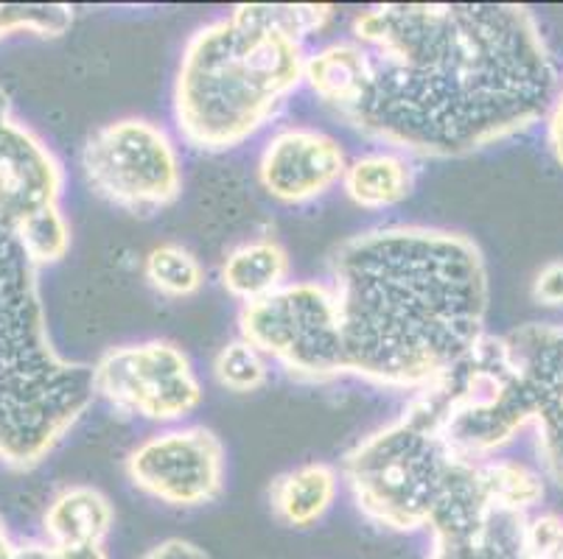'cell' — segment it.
Segmentation results:
<instances>
[{
	"instance_id": "obj_16",
	"label": "cell",
	"mask_w": 563,
	"mask_h": 559,
	"mask_svg": "<svg viewBox=\"0 0 563 559\" xmlns=\"http://www.w3.org/2000/svg\"><path fill=\"white\" fill-rule=\"evenodd\" d=\"M291 258L273 235L244 241L224 255L219 266L222 289L239 302H255L291 283Z\"/></svg>"
},
{
	"instance_id": "obj_17",
	"label": "cell",
	"mask_w": 563,
	"mask_h": 559,
	"mask_svg": "<svg viewBox=\"0 0 563 559\" xmlns=\"http://www.w3.org/2000/svg\"><path fill=\"white\" fill-rule=\"evenodd\" d=\"M340 492V473L329 461H306L286 470L269 487L273 515L291 529H309L329 515Z\"/></svg>"
},
{
	"instance_id": "obj_10",
	"label": "cell",
	"mask_w": 563,
	"mask_h": 559,
	"mask_svg": "<svg viewBox=\"0 0 563 559\" xmlns=\"http://www.w3.org/2000/svg\"><path fill=\"white\" fill-rule=\"evenodd\" d=\"M532 517L494 504L477 476V461L457 459L429 521V559H536Z\"/></svg>"
},
{
	"instance_id": "obj_19",
	"label": "cell",
	"mask_w": 563,
	"mask_h": 559,
	"mask_svg": "<svg viewBox=\"0 0 563 559\" xmlns=\"http://www.w3.org/2000/svg\"><path fill=\"white\" fill-rule=\"evenodd\" d=\"M477 476L485 495L505 510L536 512L544 501V476L527 468L525 461L490 456L477 461Z\"/></svg>"
},
{
	"instance_id": "obj_20",
	"label": "cell",
	"mask_w": 563,
	"mask_h": 559,
	"mask_svg": "<svg viewBox=\"0 0 563 559\" xmlns=\"http://www.w3.org/2000/svg\"><path fill=\"white\" fill-rule=\"evenodd\" d=\"M143 277L150 280L157 294L168 300H186L202 291L205 266L197 255L183 244H157L143 260Z\"/></svg>"
},
{
	"instance_id": "obj_24",
	"label": "cell",
	"mask_w": 563,
	"mask_h": 559,
	"mask_svg": "<svg viewBox=\"0 0 563 559\" xmlns=\"http://www.w3.org/2000/svg\"><path fill=\"white\" fill-rule=\"evenodd\" d=\"M532 554H536V559H563V517L536 512V517H532Z\"/></svg>"
},
{
	"instance_id": "obj_22",
	"label": "cell",
	"mask_w": 563,
	"mask_h": 559,
	"mask_svg": "<svg viewBox=\"0 0 563 559\" xmlns=\"http://www.w3.org/2000/svg\"><path fill=\"white\" fill-rule=\"evenodd\" d=\"M74 18L76 9L65 3H0V40L12 34L63 37Z\"/></svg>"
},
{
	"instance_id": "obj_25",
	"label": "cell",
	"mask_w": 563,
	"mask_h": 559,
	"mask_svg": "<svg viewBox=\"0 0 563 559\" xmlns=\"http://www.w3.org/2000/svg\"><path fill=\"white\" fill-rule=\"evenodd\" d=\"M530 294L541 308H563V260H550L536 271Z\"/></svg>"
},
{
	"instance_id": "obj_13",
	"label": "cell",
	"mask_w": 563,
	"mask_h": 559,
	"mask_svg": "<svg viewBox=\"0 0 563 559\" xmlns=\"http://www.w3.org/2000/svg\"><path fill=\"white\" fill-rule=\"evenodd\" d=\"M63 163L12 112L0 115V222L20 230L34 215L59 208Z\"/></svg>"
},
{
	"instance_id": "obj_3",
	"label": "cell",
	"mask_w": 563,
	"mask_h": 559,
	"mask_svg": "<svg viewBox=\"0 0 563 559\" xmlns=\"http://www.w3.org/2000/svg\"><path fill=\"white\" fill-rule=\"evenodd\" d=\"M331 18L317 3H242L194 31L174 79L183 141L217 154L258 135L306 85L303 40Z\"/></svg>"
},
{
	"instance_id": "obj_12",
	"label": "cell",
	"mask_w": 563,
	"mask_h": 559,
	"mask_svg": "<svg viewBox=\"0 0 563 559\" xmlns=\"http://www.w3.org/2000/svg\"><path fill=\"white\" fill-rule=\"evenodd\" d=\"M345 148L314 126H286L266 141L258 157V182L275 202L306 204L342 182Z\"/></svg>"
},
{
	"instance_id": "obj_1",
	"label": "cell",
	"mask_w": 563,
	"mask_h": 559,
	"mask_svg": "<svg viewBox=\"0 0 563 559\" xmlns=\"http://www.w3.org/2000/svg\"><path fill=\"white\" fill-rule=\"evenodd\" d=\"M373 79L342 121L418 157H465L550 115L561 87L536 14L519 3H384L353 20Z\"/></svg>"
},
{
	"instance_id": "obj_21",
	"label": "cell",
	"mask_w": 563,
	"mask_h": 559,
	"mask_svg": "<svg viewBox=\"0 0 563 559\" xmlns=\"http://www.w3.org/2000/svg\"><path fill=\"white\" fill-rule=\"evenodd\" d=\"M213 378L228 392H258L266 378H269V364H266V356L258 347H253L244 338H235V342H228L213 358Z\"/></svg>"
},
{
	"instance_id": "obj_5",
	"label": "cell",
	"mask_w": 563,
	"mask_h": 559,
	"mask_svg": "<svg viewBox=\"0 0 563 559\" xmlns=\"http://www.w3.org/2000/svg\"><path fill=\"white\" fill-rule=\"evenodd\" d=\"M443 387L415 392L396 420L367 434L342 459L356 510L378 529L412 535L429 529L452 473L454 450L446 443Z\"/></svg>"
},
{
	"instance_id": "obj_27",
	"label": "cell",
	"mask_w": 563,
	"mask_h": 559,
	"mask_svg": "<svg viewBox=\"0 0 563 559\" xmlns=\"http://www.w3.org/2000/svg\"><path fill=\"white\" fill-rule=\"evenodd\" d=\"M137 559H211V557L205 554V548H199L197 543L186 540V537H166V540L146 548Z\"/></svg>"
},
{
	"instance_id": "obj_14",
	"label": "cell",
	"mask_w": 563,
	"mask_h": 559,
	"mask_svg": "<svg viewBox=\"0 0 563 559\" xmlns=\"http://www.w3.org/2000/svg\"><path fill=\"white\" fill-rule=\"evenodd\" d=\"M373 79L371 54L356 40H340L306 56V85L340 118L351 115L365 99Z\"/></svg>"
},
{
	"instance_id": "obj_4",
	"label": "cell",
	"mask_w": 563,
	"mask_h": 559,
	"mask_svg": "<svg viewBox=\"0 0 563 559\" xmlns=\"http://www.w3.org/2000/svg\"><path fill=\"white\" fill-rule=\"evenodd\" d=\"M93 398V367L54 347L40 269L0 222V461L12 470L37 468Z\"/></svg>"
},
{
	"instance_id": "obj_26",
	"label": "cell",
	"mask_w": 563,
	"mask_h": 559,
	"mask_svg": "<svg viewBox=\"0 0 563 559\" xmlns=\"http://www.w3.org/2000/svg\"><path fill=\"white\" fill-rule=\"evenodd\" d=\"M0 559H70L63 548L51 546L48 540H12L7 523L0 521Z\"/></svg>"
},
{
	"instance_id": "obj_23",
	"label": "cell",
	"mask_w": 563,
	"mask_h": 559,
	"mask_svg": "<svg viewBox=\"0 0 563 559\" xmlns=\"http://www.w3.org/2000/svg\"><path fill=\"white\" fill-rule=\"evenodd\" d=\"M14 235H18L25 255L32 258L37 269L59 264L70 249V224L65 219L63 208H51L45 213L34 215L32 222H25L23 227L14 230Z\"/></svg>"
},
{
	"instance_id": "obj_6",
	"label": "cell",
	"mask_w": 563,
	"mask_h": 559,
	"mask_svg": "<svg viewBox=\"0 0 563 559\" xmlns=\"http://www.w3.org/2000/svg\"><path fill=\"white\" fill-rule=\"evenodd\" d=\"M239 333L298 381L347 376L340 308L331 283L291 280L275 294L242 305Z\"/></svg>"
},
{
	"instance_id": "obj_8",
	"label": "cell",
	"mask_w": 563,
	"mask_h": 559,
	"mask_svg": "<svg viewBox=\"0 0 563 559\" xmlns=\"http://www.w3.org/2000/svg\"><path fill=\"white\" fill-rule=\"evenodd\" d=\"M81 171L96 197L132 215L161 213L183 193L180 148L150 118L99 126L81 148Z\"/></svg>"
},
{
	"instance_id": "obj_18",
	"label": "cell",
	"mask_w": 563,
	"mask_h": 559,
	"mask_svg": "<svg viewBox=\"0 0 563 559\" xmlns=\"http://www.w3.org/2000/svg\"><path fill=\"white\" fill-rule=\"evenodd\" d=\"M415 188V168L401 152H371L347 163L342 191L356 208L387 210L407 202Z\"/></svg>"
},
{
	"instance_id": "obj_2",
	"label": "cell",
	"mask_w": 563,
	"mask_h": 559,
	"mask_svg": "<svg viewBox=\"0 0 563 559\" xmlns=\"http://www.w3.org/2000/svg\"><path fill=\"white\" fill-rule=\"evenodd\" d=\"M347 376L421 392L488 336L490 280L477 241L457 230L390 224L331 255Z\"/></svg>"
},
{
	"instance_id": "obj_15",
	"label": "cell",
	"mask_w": 563,
	"mask_h": 559,
	"mask_svg": "<svg viewBox=\"0 0 563 559\" xmlns=\"http://www.w3.org/2000/svg\"><path fill=\"white\" fill-rule=\"evenodd\" d=\"M112 526L115 510L110 499L90 484H70L59 490L43 515L45 540L63 551L107 546Z\"/></svg>"
},
{
	"instance_id": "obj_11",
	"label": "cell",
	"mask_w": 563,
	"mask_h": 559,
	"mask_svg": "<svg viewBox=\"0 0 563 559\" xmlns=\"http://www.w3.org/2000/svg\"><path fill=\"white\" fill-rule=\"evenodd\" d=\"M224 445L217 431L205 425L150 434L126 456V476L132 484L168 506L197 510L224 492Z\"/></svg>"
},
{
	"instance_id": "obj_9",
	"label": "cell",
	"mask_w": 563,
	"mask_h": 559,
	"mask_svg": "<svg viewBox=\"0 0 563 559\" xmlns=\"http://www.w3.org/2000/svg\"><path fill=\"white\" fill-rule=\"evenodd\" d=\"M96 398L150 423H180L202 403V383L188 353L166 338L110 347L93 364Z\"/></svg>"
},
{
	"instance_id": "obj_7",
	"label": "cell",
	"mask_w": 563,
	"mask_h": 559,
	"mask_svg": "<svg viewBox=\"0 0 563 559\" xmlns=\"http://www.w3.org/2000/svg\"><path fill=\"white\" fill-rule=\"evenodd\" d=\"M494 353L505 434L532 425L544 476L563 487V325H521L494 336Z\"/></svg>"
},
{
	"instance_id": "obj_29",
	"label": "cell",
	"mask_w": 563,
	"mask_h": 559,
	"mask_svg": "<svg viewBox=\"0 0 563 559\" xmlns=\"http://www.w3.org/2000/svg\"><path fill=\"white\" fill-rule=\"evenodd\" d=\"M7 112H12V104H9V96L0 87V115H7Z\"/></svg>"
},
{
	"instance_id": "obj_28",
	"label": "cell",
	"mask_w": 563,
	"mask_h": 559,
	"mask_svg": "<svg viewBox=\"0 0 563 559\" xmlns=\"http://www.w3.org/2000/svg\"><path fill=\"white\" fill-rule=\"evenodd\" d=\"M547 146H550L558 166L563 168V79L550 107V115H547Z\"/></svg>"
}]
</instances>
